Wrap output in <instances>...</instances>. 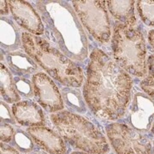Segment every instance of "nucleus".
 <instances>
[{
  "label": "nucleus",
  "instance_id": "24",
  "mask_svg": "<svg viewBox=\"0 0 154 154\" xmlns=\"http://www.w3.org/2000/svg\"><path fill=\"white\" fill-rule=\"evenodd\" d=\"M0 154H20L18 150L11 146L6 143L1 142L0 145Z\"/></svg>",
  "mask_w": 154,
  "mask_h": 154
},
{
  "label": "nucleus",
  "instance_id": "20",
  "mask_svg": "<svg viewBox=\"0 0 154 154\" xmlns=\"http://www.w3.org/2000/svg\"><path fill=\"white\" fill-rule=\"evenodd\" d=\"M16 149L22 152V153H28L34 150V142L28 133L18 128L15 132L12 140Z\"/></svg>",
  "mask_w": 154,
  "mask_h": 154
},
{
  "label": "nucleus",
  "instance_id": "13",
  "mask_svg": "<svg viewBox=\"0 0 154 154\" xmlns=\"http://www.w3.org/2000/svg\"><path fill=\"white\" fill-rule=\"evenodd\" d=\"M5 59L13 75H31L39 71V66L22 49L12 51H2Z\"/></svg>",
  "mask_w": 154,
  "mask_h": 154
},
{
  "label": "nucleus",
  "instance_id": "8",
  "mask_svg": "<svg viewBox=\"0 0 154 154\" xmlns=\"http://www.w3.org/2000/svg\"><path fill=\"white\" fill-rule=\"evenodd\" d=\"M126 113L128 122L140 132H146L154 123V100L135 86Z\"/></svg>",
  "mask_w": 154,
  "mask_h": 154
},
{
  "label": "nucleus",
  "instance_id": "19",
  "mask_svg": "<svg viewBox=\"0 0 154 154\" xmlns=\"http://www.w3.org/2000/svg\"><path fill=\"white\" fill-rule=\"evenodd\" d=\"M13 80L17 93L22 99L27 100L34 97L33 83L32 80H30V75H13Z\"/></svg>",
  "mask_w": 154,
  "mask_h": 154
},
{
  "label": "nucleus",
  "instance_id": "25",
  "mask_svg": "<svg viewBox=\"0 0 154 154\" xmlns=\"http://www.w3.org/2000/svg\"><path fill=\"white\" fill-rule=\"evenodd\" d=\"M1 7H0V13H1V17H5L10 14V6L8 4V1L5 0H2L0 2Z\"/></svg>",
  "mask_w": 154,
  "mask_h": 154
},
{
  "label": "nucleus",
  "instance_id": "16",
  "mask_svg": "<svg viewBox=\"0 0 154 154\" xmlns=\"http://www.w3.org/2000/svg\"><path fill=\"white\" fill-rule=\"evenodd\" d=\"M0 89L2 100L8 104H15L22 99L15 87L12 73L2 62L0 63Z\"/></svg>",
  "mask_w": 154,
  "mask_h": 154
},
{
  "label": "nucleus",
  "instance_id": "9",
  "mask_svg": "<svg viewBox=\"0 0 154 154\" xmlns=\"http://www.w3.org/2000/svg\"><path fill=\"white\" fill-rule=\"evenodd\" d=\"M34 99L46 112L53 114L63 110L64 104L60 90L53 79L44 72H38L31 77Z\"/></svg>",
  "mask_w": 154,
  "mask_h": 154
},
{
  "label": "nucleus",
  "instance_id": "2",
  "mask_svg": "<svg viewBox=\"0 0 154 154\" xmlns=\"http://www.w3.org/2000/svg\"><path fill=\"white\" fill-rule=\"evenodd\" d=\"M46 40L77 64L88 57V38L75 10L67 1H38Z\"/></svg>",
  "mask_w": 154,
  "mask_h": 154
},
{
  "label": "nucleus",
  "instance_id": "29",
  "mask_svg": "<svg viewBox=\"0 0 154 154\" xmlns=\"http://www.w3.org/2000/svg\"><path fill=\"white\" fill-rule=\"evenodd\" d=\"M152 133L154 134V123L152 127ZM152 154H154V146H153V149H152Z\"/></svg>",
  "mask_w": 154,
  "mask_h": 154
},
{
  "label": "nucleus",
  "instance_id": "15",
  "mask_svg": "<svg viewBox=\"0 0 154 154\" xmlns=\"http://www.w3.org/2000/svg\"><path fill=\"white\" fill-rule=\"evenodd\" d=\"M0 44L1 49L5 51H12L20 48L22 37L19 36V30L14 22L5 17L0 19Z\"/></svg>",
  "mask_w": 154,
  "mask_h": 154
},
{
  "label": "nucleus",
  "instance_id": "11",
  "mask_svg": "<svg viewBox=\"0 0 154 154\" xmlns=\"http://www.w3.org/2000/svg\"><path fill=\"white\" fill-rule=\"evenodd\" d=\"M26 132L41 150L49 154H68L66 141L60 134L46 126L29 127Z\"/></svg>",
  "mask_w": 154,
  "mask_h": 154
},
{
  "label": "nucleus",
  "instance_id": "12",
  "mask_svg": "<svg viewBox=\"0 0 154 154\" xmlns=\"http://www.w3.org/2000/svg\"><path fill=\"white\" fill-rule=\"evenodd\" d=\"M11 111L15 120L23 127L45 126L46 119L41 106L32 100H22L13 104Z\"/></svg>",
  "mask_w": 154,
  "mask_h": 154
},
{
  "label": "nucleus",
  "instance_id": "23",
  "mask_svg": "<svg viewBox=\"0 0 154 154\" xmlns=\"http://www.w3.org/2000/svg\"><path fill=\"white\" fill-rule=\"evenodd\" d=\"M15 134L14 128L11 126V124L6 122H1V128H0V138L1 142L4 143H10L13 140Z\"/></svg>",
  "mask_w": 154,
  "mask_h": 154
},
{
  "label": "nucleus",
  "instance_id": "17",
  "mask_svg": "<svg viewBox=\"0 0 154 154\" xmlns=\"http://www.w3.org/2000/svg\"><path fill=\"white\" fill-rule=\"evenodd\" d=\"M59 88L63 102L69 111L79 114L87 112V103L80 89L72 87H63V85L59 86Z\"/></svg>",
  "mask_w": 154,
  "mask_h": 154
},
{
  "label": "nucleus",
  "instance_id": "26",
  "mask_svg": "<svg viewBox=\"0 0 154 154\" xmlns=\"http://www.w3.org/2000/svg\"><path fill=\"white\" fill-rule=\"evenodd\" d=\"M147 38H148V41L150 45H151V46L154 50V29H152V30L149 31Z\"/></svg>",
  "mask_w": 154,
  "mask_h": 154
},
{
  "label": "nucleus",
  "instance_id": "10",
  "mask_svg": "<svg viewBox=\"0 0 154 154\" xmlns=\"http://www.w3.org/2000/svg\"><path fill=\"white\" fill-rule=\"evenodd\" d=\"M8 4L12 17L18 26L36 36L44 34L45 28L42 19L31 4L22 0H10Z\"/></svg>",
  "mask_w": 154,
  "mask_h": 154
},
{
  "label": "nucleus",
  "instance_id": "18",
  "mask_svg": "<svg viewBox=\"0 0 154 154\" xmlns=\"http://www.w3.org/2000/svg\"><path fill=\"white\" fill-rule=\"evenodd\" d=\"M135 3L141 21L148 27H154V0H139Z\"/></svg>",
  "mask_w": 154,
  "mask_h": 154
},
{
  "label": "nucleus",
  "instance_id": "7",
  "mask_svg": "<svg viewBox=\"0 0 154 154\" xmlns=\"http://www.w3.org/2000/svg\"><path fill=\"white\" fill-rule=\"evenodd\" d=\"M105 131L117 154H151L152 152L150 139L127 124L112 122L105 127Z\"/></svg>",
  "mask_w": 154,
  "mask_h": 154
},
{
  "label": "nucleus",
  "instance_id": "1",
  "mask_svg": "<svg viewBox=\"0 0 154 154\" xmlns=\"http://www.w3.org/2000/svg\"><path fill=\"white\" fill-rule=\"evenodd\" d=\"M132 77L103 50L91 51L82 94L96 116L116 121L126 114L131 99Z\"/></svg>",
  "mask_w": 154,
  "mask_h": 154
},
{
  "label": "nucleus",
  "instance_id": "22",
  "mask_svg": "<svg viewBox=\"0 0 154 154\" xmlns=\"http://www.w3.org/2000/svg\"><path fill=\"white\" fill-rule=\"evenodd\" d=\"M0 118H1V122H6L11 124L16 123V120L12 114V111L11 112L9 105L3 100H1L0 102Z\"/></svg>",
  "mask_w": 154,
  "mask_h": 154
},
{
  "label": "nucleus",
  "instance_id": "5",
  "mask_svg": "<svg viewBox=\"0 0 154 154\" xmlns=\"http://www.w3.org/2000/svg\"><path fill=\"white\" fill-rule=\"evenodd\" d=\"M111 50L114 61L127 73L138 78L146 75V45L143 33L138 28L116 22Z\"/></svg>",
  "mask_w": 154,
  "mask_h": 154
},
{
  "label": "nucleus",
  "instance_id": "14",
  "mask_svg": "<svg viewBox=\"0 0 154 154\" xmlns=\"http://www.w3.org/2000/svg\"><path fill=\"white\" fill-rule=\"evenodd\" d=\"M105 3L111 16L120 23H122L129 27H134L136 25L137 19L134 12L135 1L111 0V1H105Z\"/></svg>",
  "mask_w": 154,
  "mask_h": 154
},
{
  "label": "nucleus",
  "instance_id": "27",
  "mask_svg": "<svg viewBox=\"0 0 154 154\" xmlns=\"http://www.w3.org/2000/svg\"><path fill=\"white\" fill-rule=\"evenodd\" d=\"M24 154H49L47 153V152H45V151L43 150H39V149H34L33 151L32 152H28V153H24Z\"/></svg>",
  "mask_w": 154,
  "mask_h": 154
},
{
  "label": "nucleus",
  "instance_id": "21",
  "mask_svg": "<svg viewBox=\"0 0 154 154\" xmlns=\"http://www.w3.org/2000/svg\"><path fill=\"white\" fill-rule=\"evenodd\" d=\"M140 88L154 100V54L147 58V73L140 82Z\"/></svg>",
  "mask_w": 154,
  "mask_h": 154
},
{
  "label": "nucleus",
  "instance_id": "4",
  "mask_svg": "<svg viewBox=\"0 0 154 154\" xmlns=\"http://www.w3.org/2000/svg\"><path fill=\"white\" fill-rule=\"evenodd\" d=\"M56 131L74 149L90 154H106L110 146L104 134L92 122L69 110L51 114Z\"/></svg>",
  "mask_w": 154,
  "mask_h": 154
},
{
  "label": "nucleus",
  "instance_id": "28",
  "mask_svg": "<svg viewBox=\"0 0 154 154\" xmlns=\"http://www.w3.org/2000/svg\"><path fill=\"white\" fill-rule=\"evenodd\" d=\"M70 154H90V153H88V152H71Z\"/></svg>",
  "mask_w": 154,
  "mask_h": 154
},
{
  "label": "nucleus",
  "instance_id": "3",
  "mask_svg": "<svg viewBox=\"0 0 154 154\" xmlns=\"http://www.w3.org/2000/svg\"><path fill=\"white\" fill-rule=\"evenodd\" d=\"M22 45L28 54L46 74L65 87L80 88L84 81L82 69L54 47L45 38L22 32Z\"/></svg>",
  "mask_w": 154,
  "mask_h": 154
},
{
  "label": "nucleus",
  "instance_id": "6",
  "mask_svg": "<svg viewBox=\"0 0 154 154\" xmlns=\"http://www.w3.org/2000/svg\"><path fill=\"white\" fill-rule=\"evenodd\" d=\"M72 6L89 34L102 44L111 38L110 22L103 0L72 1Z\"/></svg>",
  "mask_w": 154,
  "mask_h": 154
}]
</instances>
